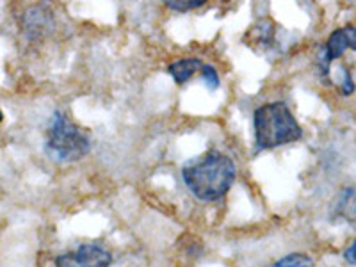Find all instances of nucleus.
<instances>
[{
  "label": "nucleus",
  "mask_w": 356,
  "mask_h": 267,
  "mask_svg": "<svg viewBox=\"0 0 356 267\" xmlns=\"http://www.w3.org/2000/svg\"><path fill=\"white\" fill-rule=\"evenodd\" d=\"M237 168L228 155L218 150L207 152L182 168V178L189 191L202 202H216L230 191Z\"/></svg>",
  "instance_id": "nucleus-1"
},
{
  "label": "nucleus",
  "mask_w": 356,
  "mask_h": 267,
  "mask_svg": "<svg viewBox=\"0 0 356 267\" xmlns=\"http://www.w3.org/2000/svg\"><path fill=\"white\" fill-rule=\"evenodd\" d=\"M253 130L257 152L273 150L303 138L301 125L285 102H271L260 106L253 113Z\"/></svg>",
  "instance_id": "nucleus-2"
},
{
  "label": "nucleus",
  "mask_w": 356,
  "mask_h": 267,
  "mask_svg": "<svg viewBox=\"0 0 356 267\" xmlns=\"http://www.w3.org/2000/svg\"><path fill=\"white\" fill-rule=\"evenodd\" d=\"M44 150L57 162H77L91 150V139L66 114L56 113L50 122Z\"/></svg>",
  "instance_id": "nucleus-3"
},
{
  "label": "nucleus",
  "mask_w": 356,
  "mask_h": 267,
  "mask_svg": "<svg viewBox=\"0 0 356 267\" xmlns=\"http://www.w3.org/2000/svg\"><path fill=\"white\" fill-rule=\"evenodd\" d=\"M348 50H356V27H353V25H346V27L333 31L330 34L328 41L324 43L323 52H321L319 57L323 77H328L332 63L344 56Z\"/></svg>",
  "instance_id": "nucleus-4"
},
{
  "label": "nucleus",
  "mask_w": 356,
  "mask_h": 267,
  "mask_svg": "<svg viewBox=\"0 0 356 267\" xmlns=\"http://www.w3.org/2000/svg\"><path fill=\"white\" fill-rule=\"evenodd\" d=\"M111 260V253L106 248L88 243L57 257L56 267H109Z\"/></svg>",
  "instance_id": "nucleus-5"
},
{
  "label": "nucleus",
  "mask_w": 356,
  "mask_h": 267,
  "mask_svg": "<svg viewBox=\"0 0 356 267\" xmlns=\"http://www.w3.org/2000/svg\"><path fill=\"white\" fill-rule=\"evenodd\" d=\"M202 68L203 63L200 57H184V59H178V61L171 63L168 66V73H170L178 86H184L186 82H189L191 79L195 77V73L202 72Z\"/></svg>",
  "instance_id": "nucleus-6"
},
{
  "label": "nucleus",
  "mask_w": 356,
  "mask_h": 267,
  "mask_svg": "<svg viewBox=\"0 0 356 267\" xmlns=\"http://www.w3.org/2000/svg\"><path fill=\"white\" fill-rule=\"evenodd\" d=\"M50 15L43 8H31L24 15V33L29 38H40L50 29Z\"/></svg>",
  "instance_id": "nucleus-7"
},
{
  "label": "nucleus",
  "mask_w": 356,
  "mask_h": 267,
  "mask_svg": "<svg viewBox=\"0 0 356 267\" xmlns=\"http://www.w3.org/2000/svg\"><path fill=\"white\" fill-rule=\"evenodd\" d=\"M335 214L346 221H355L356 219V189L348 187L340 191V195L335 200Z\"/></svg>",
  "instance_id": "nucleus-8"
},
{
  "label": "nucleus",
  "mask_w": 356,
  "mask_h": 267,
  "mask_svg": "<svg viewBox=\"0 0 356 267\" xmlns=\"http://www.w3.org/2000/svg\"><path fill=\"white\" fill-rule=\"evenodd\" d=\"M271 267H316V264L305 253H291L284 259L276 260Z\"/></svg>",
  "instance_id": "nucleus-9"
},
{
  "label": "nucleus",
  "mask_w": 356,
  "mask_h": 267,
  "mask_svg": "<svg viewBox=\"0 0 356 267\" xmlns=\"http://www.w3.org/2000/svg\"><path fill=\"white\" fill-rule=\"evenodd\" d=\"M166 8L173 9V11H180V13H186V11H193L196 8H202L205 4V0H168L164 2Z\"/></svg>",
  "instance_id": "nucleus-10"
},
{
  "label": "nucleus",
  "mask_w": 356,
  "mask_h": 267,
  "mask_svg": "<svg viewBox=\"0 0 356 267\" xmlns=\"http://www.w3.org/2000/svg\"><path fill=\"white\" fill-rule=\"evenodd\" d=\"M202 77H203V81H205L207 88L211 89V91H216V89L219 88V82H221V81H219V73H218V70L214 68V66L203 65Z\"/></svg>",
  "instance_id": "nucleus-11"
},
{
  "label": "nucleus",
  "mask_w": 356,
  "mask_h": 267,
  "mask_svg": "<svg viewBox=\"0 0 356 267\" xmlns=\"http://www.w3.org/2000/svg\"><path fill=\"white\" fill-rule=\"evenodd\" d=\"M339 89L342 95H351L355 91V82L351 79V73L346 66L340 68V82H339Z\"/></svg>",
  "instance_id": "nucleus-12"
},
{
  "label": "nucleus",
  "mask_w": 356,
  "mask_h": 267,
  "mask_svg": "<svg viewBox=\"0 0 356 267\" xmlns=\"http://www.w3.org/2000/svg\"><path fill=\"white\" fill-rule=\"evenodd\" d=\"M344 260L348 264H351V266H356V239L353 241L348 246V250L344 251Z\"/></svg>",
  "instance_id": "nucleus-13"
},
{
  "label": "nucleus",
  "mask_w": 356,
  "mask_h": 267,
  "mask_svg": "<svg viewBox=\"0 0 356 267\" xmlns=\"http://www.w3.org/2000/svg\"><path fill=\"white\" fill-rule=\"evenodd\" d=\"M2 120H4V113L0 111V123H2Z\"/></svg>",
  "instance_id": "nucleus-14"
}]
</instances>
